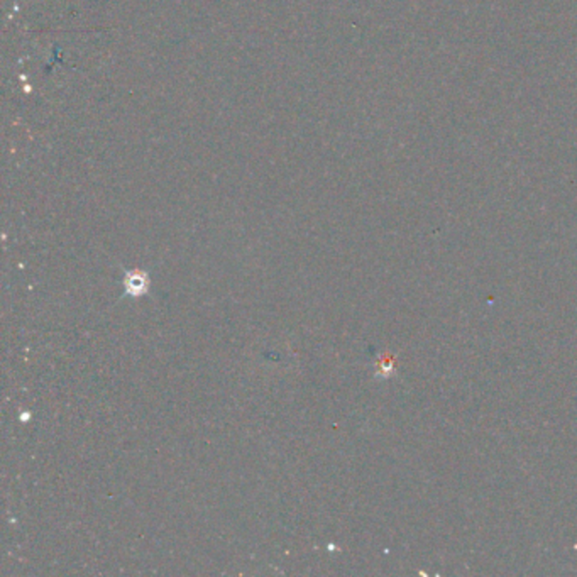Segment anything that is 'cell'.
<instances>
[{
    "label": "cell",
    "mask_w": 577,
    "mask_h": 577,
    "mask_svg": "<svg viewBox=\"0 0 577 577\" xmlns=\"http://www.w3.org/2000/svg\"><path fill=\"white\" fill-rule=\"evenodd\" d=\"M125 295L132 298L144 296L149 290V276L146 271L130 270L124 276Z\"/></svg>",
    "instance_id": "6da1fadb"
}]
</instances>
